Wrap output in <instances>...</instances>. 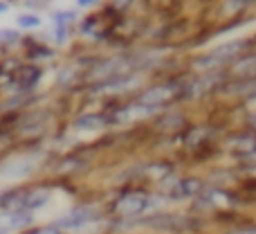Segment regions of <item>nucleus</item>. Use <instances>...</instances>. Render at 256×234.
Returning <instances> with one entry per match:
<instances>
[{
    "mask_svg": "<svg viewBox=\"0 0 256 234\" xmlns=\"http://www.w3.org/2000/svg\"><path fill=\"white\" fill-rule=\"evenodd\" d=\"M160 200L153 198L148 194H140V191H130V194H124L120 200L115 203V214L124 218H130V216H140V214L148 212L153 205H158Z\"/></svg>",
    "mask_w": 256,
    "mask_h": 234,
    "instance_id": "1",
    "label": "nucleus"
},
{
    "mask_svg": "<svg viewBox=\"0 0 256 234\" xmlns=\"http://www.w3.org/2000/svg\"><path fill=\"white\" fill-rule=\"evenodd\" d=\"M180 86L176 84H162V86H153V88H148L144 95L140 97V104L142 106H150L155 108L158 104H164L168 102V99H176L180 97Z\"/></svg>",
    "mask_w": 256,
    "mask_h": 234,
    "instance_id": "2",
    "label": "nucleus"
},
{
    "mask_svg": "<svg viewBox=\"0 0 256 234\" xmlns=\"http://www.w3.org/2000/svg\"><path fill=\"white\" fill-rule=\"evenodd\" d=\"M243 48V43L240 41H234V43H227V45H220V48L212 50V52L207 54V57H202L198 61V68H212V66H218V63H225L230 61L232 57H234L238 50Z\"/></svg>",
    "mask_w": 256,
    "mask_h": 234,
    "instance_id": "3",
    "label": "nucleus"
},
{
    "mask_svg": "<svg viewBox=\"0 0 256 234\" xmlns=\"http://www.w3.org/2000/svg\"><path fill=\"white\" fill-rule=\"evenodd\" d=\"M202 189V182L196 180V178H184V180H178L176 185L171 187V198H189V196H196Z\"/></svg>",
    "mask_w": 256,
    "mask_h": 234,
    "instance_id": "4",
    "label": "nucleus"
},
{
    "mask_svg": "<svg viewBox=\"0 0 256 234\" xmlns=\"http://www.w3.org/2000/svg\"><path fill=\"white\" fill-rule=\"evenodd\" d=\"M214 86H216V77L191 81V86H186V88L180 90V97H200V95H204L207 90H212Z\"/></svg>",
    "mask_w": 256,
    "mask_h": 234,
    "instance_id": "5",
    "label": "nucleus"
},
{
    "mask_svg": "<svg viewBox=\"0 0 256 234\" xmlns=\"http://www.w3.org/2000/svg\"><path fill=\"white\" fill-rule=\"evenodd\" d=\"M30 223V214L22 212H2L0 214V234L2 230H14V227H20Z\"/></svg>",
    "mask_w": 256,
    "mask_h": 234,
    "instance_id": "6",
    "label": "nucleus"
},
{
    "mask_svg": "<svg viewBox=\"0 0 256 234\" xmlns=\"http://www.w3.org/2000/svg\"><path fill=\"white\" fill-rule=\"evenodd\" d=\"M88 221H90V209H74L72 214L63 216L61 221H58V225H61V227H70V230H76L79 225H86Z\"/></svg>",
    "mask_w": 256,
    "mask_h": 234,
    "instance_id": "7",
    "label": "nucleus"
},
{
    "mask_svg": "<svg viewBox=\"0 0 256 234\" xmlns=\"http://www.w3.org/2000/svg\"><path fill=\"white\" fill-rule=\"evenodd\" d=\"M153 111H155V108L137 104V106H128V108H124V111L115 113V117L120 119V122H124V119H140V117H144V115H150Z\"/></svg>",
    "mask_w": 256,
    "mask_h": 234,
    "instance_id": "8",
    "label": "nucleus"
},
{
    "mask_svg": "<svg viewBox=\"0 0 256 234\" xmlns=\"http://www.w3.org/2000/svg\"><path fill=\"white\" fill-rule=\"evenodd\" d=\"M104 124H106V119L102 115H84L74 122V128H79V131H99Z\"/></svg>",
    "mask_w": 256,
    "mask_h": 234,
    "instance_id": "9",
    "label": "nucleus"
},
{
    "mask_svg": "<svg viewBox=\"0 0 256 234\" xmlns=\"http://www.w3.org/2000/svg\"><path fill=\"white\" fill-rule=\"evenodd\" d=\"M32 167H34V162L32 160H18V162H12L7 164V169H4V176L7 178H16V176H25V173L32 171Z\"/></svg>",
    "mask_w": 256,
    "mask_h": 234,
    "instance_id": "10",
    "label": "nucleus"
},
{
    "mask_svg": "<svg viewBox=\"0 0 256 234\" xmlns=\"http://www.w3.org/2000/svg\"><path fill=\"white\" fill-rule=\"evenodd\" d=\"M38 75H40V72L36 70L34 66H27V68H18L14 79L20 81V86H34L36 79H38Z\"/></svg>",
    "mask_w": 256,
    "mask_h": 234,
    "instance_id": "11",
    "label": "nucleus"
},
{
    "mask_svg": "<svg viewBox=\"0 0 256 234\" xmlns=\"http://www.w3.org/2000/svg\"><path fill=\"white\" fill-rule=\"evenodd\" d=\"M204 203L214 205V207H225V205H230V198H227L225 194H220V191H207V196H204Z\"/></svg>",
    "mask_w": 256,
    "mask_h": 234,
    "instance_id": "12",
    "label": "nucleus"
},
{
    "mask_svg": "<svg viewBox=\"0 0 256 234\" xmlns=\"http://www.w3.org/2000/svg\"><path fill=\"white\" fill-rule=\"evenodd\" d=\"M232 146H234L238 153H254L256 151V140L254 137H250V140H234L232 142Z\"/></svg>",
    "mask_w": 256,
    "mask_h": 234,
    "instance_id": "13",
    "label": "nucleus"
},
{
    "mask_svg": "<svg viewBox=\"0 0 256 234\" xmlns=\"http://www.w3.org/2000/svg\"><path fill=\"white\" fill-rule=\"evenodd\" d=\"M18 25H20V27H38L40 21L36 16H20V18H18Z\"/></svg>",
    "mask_w": 256,
    "mask_h": 234,
    "instance_id": "14",
    "label": "nucleus"
},
{
    "mask_svg": "<svg viewBox=\"0 0 256 234\" xmlns=\"http://www.w3.org/2000/svg\"><path fill=\"white\" fill-rule=\"evenodd\" d=\"M30 234H61V232H58L56 227H40V230H34Z\"/></svg>",
    "mask_w": 256,
    "mask_h": 234,
    "instance_id": "15",
    "label": "nucleus"
},
{
    "mask_svg": "<svg viewBox=\"0 0 256 234\" xmlns=\"http://www.w3.org/2000/svg\"><path fill=\"white\" fill-rule=\"evenodd\" d=\"M0 39H2V41H16L18 34H14V32H2V34H0Z\"/></svg>",
    "mask_w": 256,
    "mask_h": 234,
    "instance_id": "16",
    "label": "nucleus"
},
{
    "mask_svg": "<svg viewBox=\"0 0 256 234\" xmlns=\"http://www.w3.org/2000/svg\"><path fill=\"white\" fill-rule=\"evenodd\" d=\"M0 12H7V5H0Z\"/></svg>",
    "mask_w": 256,
    "mask_h": 234,
    "instance_id": "17",
    "label": "nucleus"
},
{
    "mask_svg": "<svg viewBox=\"0 0 256 234\" xmlns=\"http://www.w3.org/2000/svg\"><path fill=\"white\" fill-rule=\"evenodd\" d=\"M252 95H256V81L252 84Z\"/></svg>",
    "mask_w": 256,
    "mask_h": 234,
    "instance_id": "18",
    "label": "nucleus"
}]
</instances>
